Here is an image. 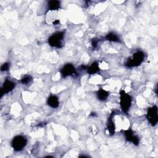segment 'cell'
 Segmentation results:
<instances>
[{
  "instance_id": "6da1fadb",
  "label": "cell",
  "mask_w": 158,
  "mask_h": 158,
  "mask_svg": "<svg viewBox=\"0 0 158 158\" xmlns=\"http://www.w3.org/2000/svg\"><path fill=\"white\" fill-rule=\"evenodd\" d=\"M144 57V54L142 51H137L133 55L131 58L127 60L125 65L128 67L138 66L143 62Z\"/></svg>"
},
{
  "instance_id": "7a4b0ae2",
  "label": "cell",
  "mask_w": 158,
  "mask_h": 158,
  "mask_svg": "<svg viewBox=\"0 0 158 158\" xmlns=\"http://www.w3.org/2000/svg\"><path fill=\"white\" fill-rule=\"evenodd\" d=\"M64 37L63 32H57L53 34L48 38V43L50 46L56 48H61L62 46V41Z\"/></svg>"
},
{
  "instance_id": "3957f363",
  "label": "cell",
  "mask_w": 158,
  "mask_h": 158,
  "mask_svg": "<svg viewBox=\"0 0 158 158\" xmlns=\"http://www.w3.org/2000/svg\"><path fill=\"white\" fill-rule=\"evenodd\" d=\"M120 105L122 111L125 113L128 111L132 105L131 97L123 90L120 92Z\"/></svg>"
},
{
  "instance_id": "277c9868",
  "label": "cell",
  "mask_w": 158,
  "mask_h": 158,
  "mask_svg": "<svg viewBox=\"0 0 158 158\" xmlns=\"http://www.w3.org/2000/svg\"><path fill=\"white\" fill-rule=\"evenodd\" d=\"M27 143V139L21 135L15 136L12 141V147L16 151H21L26 146Z\"/></svg>"
},
{
  "instance_id": "5b68a950",
  "label": "cell",
  "mask_w": 158,
  "mask_h": 158,
  "mask_svg": "<svg viewBox=\"0 0 158 158\" xmlns=\"http://www.w3.org/2000/svg\"><path fill=\"white\" fill-rule=\"evenodd\" d=\"M146 117L149 122L154 126L157 124L158 122V116H157V108L156 106H153L148 109L146 113Z\"/></svg>"
},
{
  "instance_id": "8992f818",
  "label": "cell",
  "mask_w": 158,
  "mask_h": 158,
  "mask_svg": "<svg viewBox=\"0 0 158 158\" xmlns=\"http://www.w3.org/2000/svg\"><path fill=\"white\" fill-rule=\"evenodd\" d=\"M61 74L64 77H66L69 75H72L75 73V69L74 66L71 64H65L61 70Z\"/></svg>"
},
{
  "instance_id": "52a82bcc",
  "label": "cell",
  "mask_w": 158,
  "mask_h": 158,
  "mask_svg": "<svg viewBox=\"0 0 158 158\" xmlns=\"http://www.w3.org/2000/svg\"><path fill=\"white\" fill-rule=\"evenodd\" d=\"M15 87V84L10 81V80H6L3 85V87L2 88V90H1V94H2V97L4 95V94H6V93H8L9 92H11Z\"/></svg>"
},
{
  "instance_id": "ba28073f",
  "label": "cell",
  "mask_w": 158,
  "mask_h": 158,
  "mask_svg": "<svg viewBox=\"0 0 158 158\" xmlns=\"http://www.w3.org/2000/svg\"><path fill=\"white\" fill-rule=\"evenodd\" d=\"M125 136L127 141L133 143L135 145H138L139 143L138 137L136 136L131 130H128L125 132Z\"/></svg>"
},
{
  "instance_id": "9c48e42d",
  "label": "cell",
  "mask_w": 158,
  "mask_h": 158,
  "mask_svg": "<svg viewBox=\"0 0 158 158\" xmlns=\"http://www.w3.org/2000/svg\"><path fill=\"white\" fill-rule=\"evenodd\" d=\"M47 103H48V105L53 108H57L58 106H59V100H58L57 97H56V96H54V95L50 96L48 98Z\"/></svg>"
},
{
  "instance_id": "30bf717a",
  "label": "cell",
  "mask_w": 158,
  "mask_h": 158,
  "mask_svg": "<svg viewBox=\"0 0 158 158\" xmlns=\"http://www.w3.org/2000/svg\"><path fill=\"white\" fill-rule=\"evenodd\" d=\"M48 8L51 11H57L60 8V2L58 1H51L48 3Z\"/></svg>"
},
{
  "instance_id": "8fae6325",
  "label": "cell",
  "mask_w": 158,
  "mask_h": 158,
  "mask_svg": "<svg viewBox=\"0 0 158 158\" xmlns=\"http://www.w3.org/2000/svg\"><path fill=\"white\" fill-rule=\"evenodd\" d=\"M100 70L99 65L97 62H95L92 64V65L88 68V73L90 74H94L98 72Z\"/></svg>"
},
{
  "instance_id": "7c38bea8",
  "label": "cell",
  "mask_w": 158,
  "mask_h": 158,
  "mask_svg": "<svg viewBox=\"0 0 158 158\" xmlns=\"http://www.w3.org/2000/svg\"><path fill=\"white\" fill-rule=\"evenodd\" d=\"M97 96L98 98L101 101H105L107 99V98L109 96V93L108 92H106V90H103V89H100V90H98V93H97Z\"/></svg>"
},
{
  "instance_id": "4fadbf2b",
  "label": "cell",
  "mask_w": 158,
  "mask_h": 158,
  "mask_svg": "<svg viewBox=\"0 0 158 158\" xmlns=\"http://www.w3.org/2000/svg\"><path fill=\"white\" fill-rule=\"evenodd\" d=\"M106 40L111 41H114V42H120V39L119 37L115 34L114 33H109L108 34L106 37Z\"/></svg>"
},
{
  "instance_id": "5bb4252c",
  "label": "cell",
  "mask_w": 158,
  "mask_h": 158,
  "mask_svg": "<svg viewBox=\"0 0 158 158\" xmlns=\"http://www.w3.org/2000/svg\"><path fill=\"white\" fill-rule=\"evenodd\" d=\"M112 117H113V116L111 114V116H110V117L109 119V122L108 124V130L109 133L111 135L114 133V129H115V127H114V122L113 120Z\"/></svg>"
},
{
  "instance_id": "9a60e30c",
  "label": "cell",
  "mask_w": 158,
  "mask_h": 158,
  "mask_svg": "<svg viewBox=\"0 0 158 158\" xmlns=\"http://www.w3.org/2000/svg\"><path fill=\"white\" fill-rule=\"evenodd\" d=\"M32 81V77L30 75H26L24 76L21 80V82L23 84H28L30 82Z\"/></svg>"
},
{
  "instance_id": "2e32d148",
  "label": "cell",
  "mask_w": 158,
  "mask_h": 158,
  "mask_svg": "<svg viewBox=\"0 0 158 158\" xmlns=\"http://www.w3.org/2000/svg\"><path fill=\"white\" fill-rule=\"evenodd\" d=\"M9 67H10V64L8 63H5L3 64L2 67H1V70L2 72L3 71H6L9 69Z\"/></svg>"
},
{
  "instance_id": "e0dca14e",
  "label": "cell",
  "mask_w": 158,
  "mask_h": 158,
  "mask_svg": "<svg viewBox=\"0 0 158 158\" xmlns=\"http://www.w3.org/2000/svg\"><path fill=\"white\" fill-rule=\"evenodd\" d=\"M92 46L94 47V48H96L97 46V45H98V40H95V39H93L92 40Z\"/></svg>"
}]
</instances>
